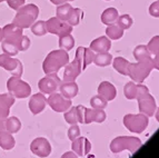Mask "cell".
<instances>
[{"mask_svg":"<svg viewBox=\"0 0 159 158\" xmlns=\"http://www.w3.org/2000/svg\"><path fill=\"white\" fill-rule=\"evenodd\" d=\"M69 63V55L66 50L57 49L48 53L43 63V70L47 74H57Z\"/></svg>","mask_w":159,"mask_h":158,"instance_id":"6da1fadb","label":"cell"},{"mask_svg":"<svg viewBox=\"0 0 159 158\" xmlns=\"http://www.w3.org/2000/svg\"><path fill=\"white\" fill-rule=\"evenodd\" d=\"M17 13L13 18V24L19 26L22 29H27L31 27V25L38 19L39 16V7L34 3H27L21 6L20 8L17 9Z\"/></svg>","mask_w":159,"mask_h":158,"instance_id":"7a4b0ae2","label":"cell"},{"mask_svg":"<svg viewBox=\"0 0 159 158\" xmlns=\"http://www.w3.org/2000/svg\"><path fill=\"white\" fill-rule=\"evenodd\" d=\"M154 69V63H152V57L149 56L147 58H143L141 60H138L137 63H131L129 65V72L128 76L133 79V81L138 84L145 81V79L149 76L151 70Z\"/></svg>","mask_w":159,"mask_h":158,"instance_id":"3957f363","label":"cell"},{"mask_svg":"<svg viewBox=\"0 0 159 158\" xmlns=\"http://www.w3.org/2000/svg\"><path fill=\"white\" fill-rule=\"evenodd\" d=\"M143 142L138 137L133 136H120L116 137L110 142V150L114 154H119L122 150L128 149L131 154H134L136 150L141 147Z\"/></svg>","mask_w":159,"mask_h":158,"instance_id":"277c9868","label":"cell"},{"mask_svg":"<svg viewBox=\"0 0 159 158\" xmlns=\"http://www.w3.org/2000/svg\"><path fill=\"white\" fill-rule=\"evenodd\" d=\"M7 89L10 95H12L15 98H19V99L29 97L31 94L30 85L24 81L21 77L11 76L7 81Z\"/></svg>","mask_w":159,"mask_h":158,"instance_id":"5b68a950","label":"cell"},{"mask_svg":"<svg viewBox=\"0 0 159 158\" xmlns=\"http://www.w3.org/2000/svg\"><path fill=\"white\" fill-rule=\"evenodd\" d=\"M149 124L148 116H146L145 114H128L124 117V125L125 127L130 130L131 132H136V134H141V132L147 128Z\"/></svg>","mask_w":159,"mask_h":158,"instance_id":"8992f818","label":"cell"},{"mask_svg":"<svg viewBox=\"0 0 159 158\" xmlns=\"http://www.w3.org/2000/svg\"><path fill=\"white\" fill-rule=\"evenodd\" d=\"M46 28H47V32L61 37L65 35L71 34L74 27L70 26L67 21L60 20L57 17H51L46 21Z\"/></svg>","mask_w":159,"mask_h":158,"instance_id":"52a82bcc","label":"cell"},{"mask_svg":"<svg viewBox=\"0 0 159 158\" xmlns=\"http://www.w3.org/2000/svg\"><path fill=\"white\" fill-rule=\"evenodd\" d=\"M0 67L6 69L12 76L16 77H21L24 72V66L21 61L17 58H12L11 56L6 55V53L0 55Z\"/></svg>","mask_w":159,"mask_h":158,"instance_id":"ba28073f","label":"cell"},{"mask_svg":"<svg viewBox=\"0 0 159 158\" xmlns=\"http://www.w3.org/2000/svg\"><path fill=\"white\" fill-rule=\"evenodd\" d=\"M61 84V80L57 74H47V76L43 77L38 82V87H39L40 92L43 94H52L56 92Z\"/></svg>","mask_w":159,"mask_h":158,"instance_id":"9c48e42d","label":"cell"},{"mask_svg":"<svg viewBox=\"0 0 159 158\" xmlns=\"http://www.w3.org/2000/svg\"><path fill=\"white\" fill-rule=\"evenodd\" d=\"M47 104L57 113H65L71 107V99H67L59 92H52L47 99Z\"/></svg>","mask_w":159,"mask_h":158,"instance_id":"30bf717a","label":"cell"},{"mask_svg":"<svg viewBox=\"0 0 159 158\" xmlns=\"http://www.w3.org/2000/svg\"><path fill=\"white\" fill-rule=\"evenodd\" d=\"M2 32H3V39L13 44L17 48L19 47L20 40H21L22 36H24V29L22 28H20L19 26L11 22V24L6 25L3 27Z\"/></svg>","mask_w":159,"mask_h":158,"instance_id":"8fae6325","label":"cell"},{"mask_svg":"<svg viewBox=\"0 0 159 158\" xmlns=\"http://www.w3.org/2000/svg\"><path fill=\"white\" fill-rule=\"evenodd\" d=\"M138 99V107H139V111L141 114H145L146 116L151 117L154 116L155 111H156V100L152 96L146 92L143 95L139 96Z\"/></svg>","mask_w":159,"mask_h":158,"instance_id":"7c38bea8","label":"cell"},{"mask_svg":"<svg viewBox=\"0 0 159 158\" xmlns=\"http://www.w3.org/2000/svg\"><path fill=\"white\" fill-rule=\"evenodd\" d=\"M30 150L34 155L41 158H46L51 153L50 142L43 137H38L32 140V142L30 144Z\"/></svg>","mask_w":159,"mask_h":158,"instance_id":"4fadbf2b","label":"cell"},{"mask_svg":"<svg viewBox=\"0 0 159 158\" xmlns=\"http://www.w3.org/2000/svg\"><path fill=\"white\" fill-rule=\"evenodd\" d=\"M149 92V89L143 84H137L136 85L134 81H129L125 85L124 87V94H125L127 99H136L139 96Z\"/></svg>","mask_w":159,"mask_h":158,"instance_id":"5bb4252c","label":"cell"},{"mask_svg":"<svg viewBox=\"0 0 159 158\" xmlns=\"http://www.w3.org/2000/svg\"><path fill=\"white\" fill-rule=\"evenodd\" d=\"M93 57H95V53H93L90 48H86V47L77 48V51H76V59L79 61L82 71L87 68V66H89V65L93 63Z\"/></svg>","mask_w":159,"mask_h":158,"instance_id":"9a60e30c","label":"cell"},{"mask_svg":"<svg viewBox=\"0 0 159 158\" xmlns=\"http://www.w3.org/2000/svg\"><path fill=\"white\" fill-rule=\"evenodd\" d=\"M81 66L79 61L75 58L71 63H68L66 65V68L64 71V81H75L81 74Z\"/></svg>","mask_w":159,"mask_h":158,"instance_id":"2e32d148","label":"cell"},{"mask_svg":"<svg viewBox=\"0 0 159 158\" xmlns=\"http://www.w3.org/2000/svg\"><path fill=\"white\" fill-rule=\"evenodd\" d=\"M28 105H29L30 111L34 115H38L45 109L46 105H47V99L43 92H38V94H34L30 97Z\"/></svg>","mask_w":159,"mask_h":158,"instance_id":"e0dca14e","label":"cell"},{"mask_svg":"<svg viewBox=\"0 0 159 158\" xmlns=\"http://www.w3.org/2000/svg\"><path fill=\"white\" fill-rule=\"evenodd\" d=\"M71 149L76 155L78 156H86L89 154L91 150V144L90 142L86 137H78L75 140H72Z\"/></svg>","mask_w":159,"mask_h":158,"instance_id":"ac0fdd59","label":"cell"},{"mask_svg":"<svg viewBox=\"0 0 159 158\" xmlns=\"http://www.w3.org/2000/svg\"><path fill=\"white\" fill-rule=\"evenodd\" d=\"M106 119V113L102 109H85V118L84 124H90V123H103Z\"/></svg>","mask_w":159,"mask_h":158,"instance_id":"d6986e66","label":"cell"},{"mask_svg":"<svg viewBox=\"0 0 159 158\" xmlns=\"http://www.w3.org/2000/svg\"><path fill=\"white\" fill-rule=\"evenodd\" d=\"M90 48L93 53H108L111 48V41L107 36H101L97 39L93 40L90 44Z\"/></svg>","mask_w":159,"mask_h":158,"instance_id":"ffe728a7","label":"cell"},{"mask_svg":"<svg viewBox=\"0 0 159 158\" xmlns=\"http://www.w3.org/2000/svg\"><path fill=\"white\" fill-rule=\"evenodd\" d=\"M15 104V97L10 94H0V119L7 118L11 106Z\"/></svg>","mask_w":159,"mask_h":158,"instance_id":"44dd1931","label":"cell"},{"mask_svg":"<svg viewBox=\"0 0 159 158\" xmlns=\"http://www.w3.org/2000/svg\"><path fill=\"white\" fill-rule=\"evenodd\" d=\"M59 90L65 98L72 99L78 95L79 88H78V85L75 81H64L61 82L60 86H59Z\"/></svg>","mask_w":159,"mask_h":158,"instance_id":"7402d4cb","label":"cell"},{"mask_svg":"<svg viewBox=\"0 0 159 158\" xmlns=\"http://www.w3.org/2000/svg\"><path fill=\"white\" fill-rule=\"evenodd\" d=\"M98 94L101 95L103 98H106L107 100H112L116 98L117 90L115 86L109 81H102L100 82L98 87Z\"/></svg>","mask_w":159,"mask_h":158,"instance_id":"603a6c76","label":"cell"},{"mask_svg":"<svg viewBox=\"0 0 159 158\" xmlns=\"http://www.w3.org/2000/svg\"><path fill=\"white\" fill-rule=\"evenodd\" d=\"M15 145L16 142L12 137V134L6 130H0V147L5 150H10L15 147Z\"/></svg>","mask_w":159,"mask_h":158,"instance_id":"cb8c5ba5","label":"cell"},{"mask_svg":"<svg viewBox=\"0 0 159 158\" xmlns=\"http://www.w3.org/2000/svg\"><path fill=\"white\" fill-rule=\"evenodd\" d=\"M119 17V13L116 8H107L101 13V22L105 25H111L116 24L117 19Z\"/></svg>","mask_w":159,"mask_h":158,"instance_id":"d4e9b609","label":"cell"},{"mask_svg":"<svg viewBox=\"0 0 159 158\" xmlns=\"http://www.w3.org/2000/svg\"><path fill=\"white\" fill-rule=\"evenodd\" d=\"M129 65L130 63L127 59L122 58V57H116L112 61V66H114L115 70H117L118 72H120L124 76H128L129 72Z\"/></svg>","mask_w":159,"mask_h":158,"instance_id":"484cf974","label":"cell"},{"mask_svg":"<svg viewBox=\"0 0 159 158\" xmlns=\"http://www.w3.org/2000/svg\"><path fill=\"white\" fill-rule=\"evenodd\" d=\"M106 36L110 40H118L124 36V29L117 24L108 25L106 29Z\"/></svg>","mask_w":159,"mask_h":158,"instance_id":"4316f807","label":"cell"},{"mask_svg":"<svg viewBox=\"0 0 159 158\" xmlns=\"http://www.w3.org/2000/svg\"><path fill=\"white\" fill-rule=\"evenodd\" d=\"M5 128H6V132H10V134H16L21 128V123L15 116L9 117V118L7 117L5 121Z\"/></svg>","mask_w":159,"mask_h":158,"instance_id":"83f0119b","label":"cell"},{"mask_svg":"<svg viewBox=\"0 0 159 158\" xmlns=\"http://www.w3.org/2000/svg\"><path fill=\"white\" fill-rule=\"evenodd\" d=\"M93 63L98 67L109 66L112 63V56L109 53H98L93 57Z\"/></svg>","mask_w":159,"mask_h":158,"instance_id":"f1b7e54d","label":"cell"},{"mask_svg":"<svg viewBox=\"0 0 159 158\" xmlns=\"http://www.w3.org/2000/svg\"><path fill=\"white\" fill-rule=\"evenodd\" d=\"M72 11V6L70 3H61L57 7V10H56V17L59 18L60 20H64L67 21L70 16V13Z\"/></svg>","mask_w":159,"mask_h":158,"instance_id":"f546056e","label":"cell"},{"mask_svg":"<svg viewBox=\"0 0 159 158\" xmlns=\"http://www.w3.org/2000/svg\"><path fill=\"white\" fill-rule=\"evenodd\" d=\"M75 46V38L74 36H71V34L65 35V36H61L59 37V48L60 49H64L66 51L71 50Z\"/></svg>","mask_w":159,"mask_h":158,"instance_id":"4dcf8cb0","label":"cell"},{"mask_svg":"<svg viewBox=\"0 0 159 158\" xmlns=\"http://www.w3.org/2000/svg\"><path fill=\"white\" fill-rule=\"evenodd\" d=\"M82 18H84V11L80 8H72V11L70 13V16H69L68 20H67V22L72 27L78 26Z\"/></svg>","mask_w":159,"mask_h":158,"instance_id":"1f68e13d","label":"cell"},{"mask_svg":"<svg viewBox=\"0 0 159 158\" xmlns=\"http://www.w3.org/2000/svg\"><path fill=\"white\" fill-rule=\"evenodd\" d=\"M31 31L34 36L41 37L47 34V28H46V21L45 20H36L34 24L31 25Z\"/></svg>","mask_w":159,"mask_h":158,"instance_id":"d6a6232c","label":"cell"},{"mask_svg":"<svg viewBox=\"0 0 159 158\" xmlns=\"http://www.w3.org/2000/svg\"><path fill=\"white\" fill-rule=\"evenodd\" d=\"M64 118H65V120L70 125H76L77 123H79L77 108H76V107H72V108L66 110L65 111Z\"/></svg>","mask_w":159,"mask_h":158,"instance_id":"836d02e7","label":"cell"},{"mask_svg":"<svg viewBox=\"0 0 159 158\" xmlns=\"http://www.w3.org/2000/svg\"><path fill=\"white\" fill-rule=\"evenodd\" d=\"M1 49H2L3 53H6V55H8V56H11V57L17 56L19 53L18 48H17L16 46L5 39L1 41Z\"/></svg>","mask_w":159,"mask_h":158,"instance_id":"e575fe53","label":"cell"},{"mask_svg":"<svg viewBox=\"0 0 159 158\" xmlns=\"http://www.w3.org/2000/svg\"><path fill=\"white\" fill-rule=\"evenodd\" d=\"M134 57L136 58V60H141V59L143 58H147V57H149L150 55V53H149L148 48H147V46L145 45H139L137 46V47L134 49Z\"/></svg>","mask_w":159,"mask_h":158,"instance_id":"d590c367","label":"cell"},{"mask_svg":"<svg viewBox=\"0 0 159 158\" xmlns=\"http://www.w3.org/2000/svg\"><path fill=\"white\" fill-rule=\"evenodd\" d=\"M133 18L129 16V15H121V16L118 17V19H117L116 24L118 25V26L120 27V28H122L124 30L126 29H129L130 27L133 26Z\"/></svg>","mask_w":159,"mask_h":158,"instance_id":"8d00e7d4","label":"cell"},{"mask_svg":"<svg viewBox=\"0 0 159 158\" xmlns=\"http://www.w3.org/2000/svg\"><path fill=\"white\" fill-rule=\"evenodd\" d=\"M90 105L95 109H103L107 107V99L103 98L101 95L93 96L90 99Z\"/></svg>","mask_w":159,"mask_h":158,"instance_id":"74e56055","label":"cell"},{"mask_svg":"<svg viewBox=\"0 0 159 158\" xmlns=\"http://www.w3.org/2000/svg\"><path fill=\"white\" fill-rule=\"evenodd\" d=\"M150 55H156L159 53V36H155L150 39V41L147 45Z\"/></svg>","mask_w":159,"mask_h":158,"instance_id":"f35d334b","label":"cell"},{"mask_svg":"<svg viewBox=\"0 0 159 158\" xmlns=\"http://www.w3.org/2000/svg\"><path fill=\"white\" fill-rule=\"evenodd\" d=\"M80 136V128L76 125H71V127L68 129V137L69 139L71 140H75L76 138H78Z\"/></svg>","mask_w":159,"mask_h":158,"instance_id":"ab89813d","label":"cell"},{"mask_svg":"<svg viewBox=\"0 0 159 158\" xmlns=\"http://www.w3.org/2000/svg\"><path fill=\"white\" fill-rule=\"evenodd\" d=\"M30 45H31V41H30L29 37H27V36H22L21 40H20V44H19V47L18 50L19 51H26V50L29 49Z\"/></svg>","mask_w":159,"mask_h":158,"instance_id":"60d3db41","label":"cell"},{"mask_svg":"<svg viewBox=\"0 0 159 158\" xmlns=\"http://www.w3.org/2000/svg\"><path fill=\"white\" fill-rule=\"evenodd\" d=\"M7 3H8V7L11 8L12 10H17L18 8H20L21 6L25 5V1L26 0H6Z\"/></svg>","mask_w":159,"mask_h":158,"instance_id":"b9f144b4","label":"cell"},{"mask_svg":"<svg viewBox=\"0 0 159 158\" xmlns=\"http://www.w3.org/2000/svg\"><path fill=\"white\" fill-rule=\"evenodd\" d=\"M149 13L150 16L155 17V18H159V0L155 1L150 5L149 7Z\"/></svg>","mask_w":159,"mask_h":158,"instance_id":"7bdbcfd3","label":"cell"},{"mask_svg":"<svg viewBox=\"0 0 159 158\" xmlns=\"http://www.w3.org/2000/svg\"><path fill=\"white\" fill-rule=\"evenodd\" d=\"M77 108V111H78V118H79V123L80 124H84V118H85V109L86 107L85 106H77L76 107Z\"/></svg>","mask_w":159,"mask_h":158,"instance_id":"ee69618b","label":"cell"},{"mask_svg":"<svg viewBox=\"0 0 159 158\" xmlns=\"http://www.w3.org/2000/svg\"><path fill=\"white\" fill-rule=\"evenodd\" d=\"M152 63H154V68L159 70V53L155 55L154 59H152Z\"/></svg>","mask_w":159,"mask_h":158,"instance_id":"f6af8a7d","label":"cell"},{"mask_svg":"<svg viewBox=\"0 0 159 158\" xmlns=\"http://www.w3.org/2000/svg\"><path fill=\"white\" fill-rule=\"evenodd\" d=\"M61 158H78V157L74 151H67V153H65L64 155L61 156Z\"/></svg>","mask_w":159,"mask_h":158,"instance_id":"bcb514c9","label":"cell"},{"mask_svg":"<svg viewBox=\"0 0 159 158\" xmlns=\"http://www.w3.org/2000/svg\"><path fill=\"white\" fill-rule=\"evenodd\" d=\"M51 3H53V5H56V6H59L61 5V3H65L67 2V0H50Z\"/></svg>","mask_w":159,"mask_h":158,"instance_id":"7dc6e473","label":"cell"},{"mask_svg":"<svg viewBox=\"0 0 159 158\" xmlns=\"http://www.w3.org/2000/svg\"><path fill=\"white\" fill-rule=\"evenodd\" d=\"M5 121H6V118L0 119V130H6V128H5Z\"/></svg>","mask_w":159,"mask_h":158,"instance_id":"c3c4849f","label":"cell"},{"mask_svg":"<svg viewBox=\"0 0 159 158\" xmlns=\"http://www.w3.org/2000/svg\"><path fill=\"white\" fill-rule=\"evenodd\" d=\"M155 117H156V119L159 123V108H156V111H155Z\"/></svg>","mask_w":159,"mask_h":158,"instance_id":"681fc988","label":"cell"},{"mask_svg":"<svg viewBox=\"0 0 159 158\" xmlns=\"http://www.w3.org/2000/svg\"><path fill=\"white\" fill-rule=\"evenodd\" d=\"M3 40V32H2V28H0V42Z\"/></svg>","mask_w":159,"mask_h":158,"instance_id":"f907efd6","label":"cell"},{"mask_svg":"<svg viewBox=\"0 0 159 158\" xmlns=\"http://www.w3.org/2000/svg\"><path fill=\"white\" fill-rule=\"evenodd\" d=\"M2 1H6V0H0V2H2Z\"/></svg>","mask_w":159,"mask_h":158,"instance_id":"816d5d0a","label":"cell"},{"mask_svg":"<svg viewBox=\"0 0 159 158\" xmlns=\"http://www.w3.org/2000/svg\"><path fill=\"white\" fill-rule=\"evenodd\" d=\"M67 1H75V0H67Z\"/></svg>","mask_w":159,"mask_h":158,"instance_id":"f5cc1de1","label":"cell"},{"mask_svg":"<svg viewBox=\"0 0 159 158\" xmlns=\"http://www.w3.org/2000/svg\"><path fill=\"white\" fill-rule=\"evenodd\" d=\"M106 1H110V0H106Z\"/></svg>","mask_w":159,"mask_h":158,"instance_id":"db71d44e","label":"cell"}]
</instances>
